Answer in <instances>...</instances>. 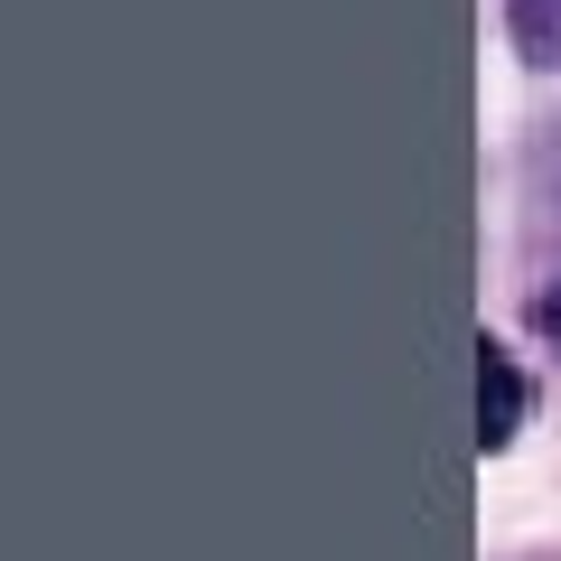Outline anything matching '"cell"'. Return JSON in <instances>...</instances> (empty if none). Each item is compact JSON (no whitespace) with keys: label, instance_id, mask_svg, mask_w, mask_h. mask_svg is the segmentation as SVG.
Returning <instances> with one entry per match:
<instances>
[{"label":"cell","instance_id":"cell-1","mask_svg":"<svg viewBox=\"0 0 561 561\" xmlns=\"http://www.w3.org/2000/svg\"><path fill=\"white\" fill-rule=\"evenodd\" d=\"M515 431H524V375L505 346H478V440L505 449Z\"/></svg>","mask_w":561,"mask_h":561},{"label":"cell","instance_id":"cell-2","mask_svg":"<svg viewBox=\"0 0 561 561\" xmlns=\"http://www.w3.org/2000/svg\"><path fill=\"white\" fill-rule=\"evenodd\" d=\"M505 28H515L524 66H561V0H505Z\"/></svg>","mask_w":561,"mask_h":561},{"label":"cell","instance_id":"cell-3","mask_svg":"<svg viewBox=\"0 0 561 561\" xmlns=\"http://www.w3.org/2000/svg\"><path fill=\"white\" fill-rule=\"evenodd\" d=\"M534 337H542V346H552V356H561V280H552V290H542V300H534Z\"/></svg>","mask_w":561,"mask_h":561}]
</instances>
